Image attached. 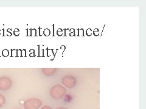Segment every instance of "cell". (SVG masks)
Instances as JSON below:
<instances>
[{
	"label": "cell",
	"mask_w": 146,
	"mask_h": 109,
	"mask_svg": "<svg viewBox=\"0 0 146 109\" xmlns=\"http://www.w3.org/2000/svg\"><path fill=\"white\" fill-rule=\"evenodd\" d=\"M62 83L68 89L74 88L76 84V79L74 76H66L62 79Z\"/></svg>",
	"instance_id": "3957f363"
},
{
	"label": "cell",
	"mask_w": 146,
	"mask_h": 109,
	"mask_svg": "<svg viewBox=\"0 0 146 109\" xmlns=\"http://www.w3.org/2000/svg\"><path fill=\"white\" fill-rule=\"evenodd\" d=\"M56 109H69L68 108H66V107H59Z\"/></svg>",
	"instance_id": "ba28073f"
},
{
	"label": "cell",
	"mask_w": 146,
	"mask_h": 109,
	"mask_svg": "<svg viewBox=\"0 0 146 109\" xmlns=\"http://www.w3.org/2000/svg\"><path fill=\"white\" fill-rule=\"evenodd\" d=\"M6 104V98L2 94L0 93V108L3 107Z\"/></svg>",
	"instance_id": "8992f818"
},
{
	"label": "cell",
	"mask_w": 146,
	"mask_h": 109,
	"mask_svg": "<svg viewBox=\"0 0 146 109\" xmlns=\"http://www.w3.org/2000/svg\"><path fill=\"white\" fill-rule=\"evenodd\" d=\"M43 106V102L38 98H30L24 102L25 109H40Z\"/></svg>",
	"instance_id": "7a4b0ae2"
},
{
	"label": "cell",
	"mask_w": 146,
	"mask_h": 109,
	"mask_svg": "<svg viewBox=\"0 0 146 109\" xmlns=\"http://www.w3.org/2000/svg\"><path fill=\"white\" fill-rule=\"evenodd\" d=\"M66 93V89L61 85H56L50 90L49 94L53 99L58 100L62 99Z\"/></svg>",
	"instance_id": "6da1fadb"
},
{
	"label": "cell",
	"mask_w": 146,
	"mask_h": 109,
	"mask_svg": "<svg viewBox=\"0 0 146 109\" xmlns=\"http://www.w3.org/2000/svg\"><path fill=\"white\" fill-rule=\"evenodd\" d=\"M57 69L56 68H44L42 69L43 74L46 76H51L56 74Z\"/></svg>",
	"instance_id": "5b68a950"
},
{
	"label": "cell",
	"mask_w": 146,
	"mask_h": 109,
	"mask_svg": "<svg viewBox=\"0 0 146 109\" xmlns=\"http://www.w3.org/2000/svg\"><path fill=\"white\" fill-rule=\"evenodd\" d=\"M40 109H52V108L49 106H42Z\"/></svg>",
	"instance_id": "52a82bcc"
},
{
	"label": "cell",
	"mask_w": 146,
	"mask_h": 109,
	"mask_svg": "<svg viewBox=\"0 0 146 109\" xmlns=\"http://www.w3.org/2000/svg\"><path fill=\"white\" fill-rule=\"evenodd\" d=\"M12 84V80L6 76L0 78V90L6 91L11 87Z\"/></svg>",
	"instance_id": "277c9868"
}]
</instances>
